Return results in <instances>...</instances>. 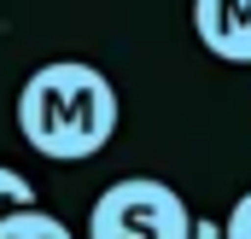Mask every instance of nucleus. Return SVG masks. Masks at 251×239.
Segmentation results:
<instances>
[{
	"mask_svg": "<svg viewBox=\"0 0 251 239\" xmlns=\"http://www.w3.org/2000/svg\"><path fill=\"white\" fill-rule=\"evenodd\" d=\"M18 128L41 158H94L117 134V88L82 59H53L24 82Z\"/></svg>",
	"mask_w": 251,
	"mask_h": 239,
	"instance_id": "nucleus-1",
	"label": "nucleus"
},
{
	"mask_svg": "<svg viewBox=\"0 0 251 239\" xmlns=\"http://www.w3.org/2000/svg\"><path fill=\"white\" fill-rule=\"evenodd\" d=\"M88 239H199V222L187 216L176 187L152 175H128L94 198Z\"/></svg>",
	"mask_w": 251,
	"mask_h": 239,
	"instance_id": "nucleus-2",
	"label": "nucleus"
},
{
	"mask_svg": "<svg viewBox=\"0 0 251 239\" xmlns=\"http://www.w3.org/2000/svg\"><path fill=\"white\" fill-rule=\"evenodd\" d=\"M193 29L222 64H251V0H193Z\"/></svg>",
	"mask_w": 251,
	"mask_h": 239,
	"instance_id": "nucleus-3",
	"label": "nucleus"
},
{
	"mask_svg": "<svg viewBox=\"0 0 251 239\" xmlns=\"http://www.w3.org/2000/svg\"><path fill=\"white\" fill-rule=\"evenodd\" d=\"M0 239H70V228H64L59 216H47V210L35 204V210H18V216H6V222H0Z\"/></svg>",
	"mask_w": 251,
	"mask_h": 239,
	"instance_id": "nucleus-4",
	"label": "nucleus"
},
{
	"mask_svg": "<svg viewBox=\"0 0 251 239\" xmlns=\"http://www.w3.org/2000/svg\"><path fill=\"white\" fill-rule=\"evenodd\" d=\"M18 210H35V187L18 175V169H6V164H0V222H6V216H18Z\"/></svg>",
	"mask_w": 251,
	"mask_h": 239,
	"instance_id": "nucleus-5",
	"label": "nucleus"
},
{
	"mask_svg": "<svg viewBox=\"0 0 251 239\" xmlns=\"http://www.w3.org/2000/svg\"><path fill=\"white\" fill-rule=\"evenodd\" d=\"M222 234H228V239H251V192L240 198V204H234V210H228V222H222Z\"/></svg>",
	"mask_w": 251,
	"mask_h": 239,
	"instance_id": "nucleus-6",
	"label": "nucleus"
},
{
	"mask_svg": "<svg viewBox=\"0 0 251 239\" xmlns=\"http://www.w3.org/2000/svg\"><path fill=\"white\" fill-rule=\"evenodd\" d=\"M199 239H228V234H222V222H199Z\"/></svg>",
	"mask_w": 251,
	"mask_h": 239,
	"instance_id": "nucleus-7",
	"label": "nucleus"
}]
</instances>
